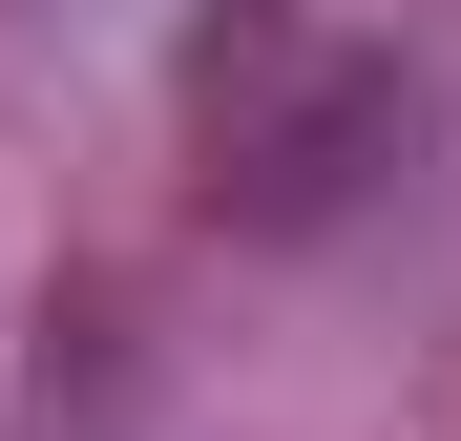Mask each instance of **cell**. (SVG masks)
Instances as JSON below:
<instances>
[{
    "label": "cell",
    "mask_w": 461,
    "mask_h": 441,
    "mask_svg": "<svg viewBox=\"0 0 461 441\" xmlns=\"http://www.w3.org/2000/svg\"><path fill=\"white\" fill-rule=\"evenodd\" d=\"M168 126L230 232H336L461 126V0H189Z\"/></svg>",
    "instance_id": "cell-1"
}]
</instances>
